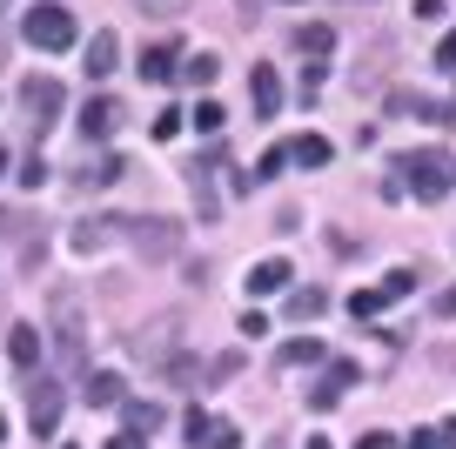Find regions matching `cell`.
Listing matches in <instances>:
<instances>
[{"instance_id": "83f0119b", "label": "cell", "mask_w": 456, "mask_h": 449, "mask_svg": "<svg viewBox=\"0 0 456 449\" xmlns=\"http://www.w3.org/2000/svg\"><path fill=\"white\" fill-rule=\"evenodd\" d=\"M282 168H289V148H269V155L256 161V182H275V175H282Z\"/></svg>"}, {"instance_id": "f546056e", "label": "cell", "mask_w": 456, "mask_h": 449, "mask_svg": "<svg viewBox=\"0 0 456 449\" xmlns=\"http://www.w3.org/2000/svg\"><path fill=\"white\" fill-rule=\"evenodd\" d=\"M41 182H47V161L28 155V161H20V188H41Z\"/></svg>"}, {"instance_id": "9c48e42d", "label": "cell", "mask_w": 456, "mask_h": 449, "mask_svg": "<svg viewBox=\"0 0 456 449\" xmlns=\"http://www.w3.org/2000/svg\"><path fill=\"white\" fill-rule=\"evenodd\" d=\"M114 127H121V101H114V94H94V101L81 108V135H87V141H108Z\"/></svg>"}, {"instance_id": "4fadbf2b", "label": "cell", "mask_w": 456, "mask_h": 449, "mask_svg": "<svg viewBox=\"0 0 456 449\" xmlns=\"http://www.w3.org/2000/svg\"><path fill=\"white\" fill-rule=\"evenodd\" d=\"M81 396H87V409L128 403V389H121V376H114V369H101V376H81Z\"/></svg>"}, {"instance_id": "7402d4cb", "label": "cell", "mask_w": 456, "mask_h": 449, "mask_svg": "<svg viewBox=\"0 0 456 449\" xmlns=\"http://www.w3.org/2000/svg\"><path fill=\"white\" fill-rule=\"evenodd\" d=\"M121 416H128V436H155L161 429V403H121Z\"/></svg>"}, {"instance_id": "5b68a950", "label": "cell", "mask_w": 456, "mask_h": 449, "mask_svg": "<svg viewBox=\"0 0 456 449\" xmlns=\"http://www.w3.org/2000/svg\"><path fill=\"white\" fill-rule=\"evenodd\" d=\"M61 403H68V396H61V382L47 376H34V389H28V422H34V436H54L61 429Z\"/></svg>"}, {"instance_id": "9a60e30c", "label": "cell", "mask_w": 456, "mask_h": 449, "mask_svg": "<svg viewBox=\"0 0 456 449\" xmlns=\"http://www.w3.org/2000/svg\"><path fill=\"white\" fill-rule=\"evenodd\" d=\"M121 168H128V161L114 155V148H101V155L87 161V168L74 175V182H81V188H114V182H121Z\"/></svg>"}, {"instance_id": "277c9868", "label": "cell", "mask_w": 456, "mask_h": 449, "mask_svg": "<svg viewBox=\"0 0 456 449\" xmlns=\"http://www.w3.org/2000/svg\"><path fill=\"white\" fill-rule=\"evenodd\" d=\"M128 241L142 262H168L175 249H182V222H161V215H148V222H128Z\"/></svg>"}, {"instance_id": "d6a6232c", "label": "cell", "mask_w": 456, "mask_h": 449, "mask_svg": "<svg viewBox=\"0 0 456 449\" xmlns=\"http://www.w3.org/2000/svg\"><path fill=\"white\" fill-rule=\"evenodd\" d=\"M235 329H242V336H269V315H262V309H248V315H242Z\"/></svg>"}, {"instance_id": "4dcf8cb0", "label": "cell", "mask_w": 456, "mask_h": 449, "mask_svg": "<svg viewBox=\"0 0 456 449\" xmlns=\"http://www.w3.org/2000/svg\"><path fill=\"white\" fill-rule=\"evenodd\" d=\"M148 135H155V141H175V135H182V114H155V127H148Z\"/></svg>"}, {"instance_id": "60d3db41", "label": "cell", "mask_w": 456, "mask_h": 449, "mask_svg": "<svg viewBox=\"0 0 456 449\" xmlns=\"http://www.w3.org/2000/svg\"><path fill=\"white\" fill-rule=\"evenodd\" d=\"M0 175H7V148H0Z\"/></svg>"}, {"instance_id": "1f68e13d", "label": "cell", "mask_w": 456, "mask_h": 449, "mask_svg": "<svg viewBox=\"0 0 456 449\" xmlns=\"http://www.w3.org/2000/svg\"><path fill=\"white\" fill-rule=\"evenodd\" d=\"M436 68H443V74H456V28L443 34V47H436Z\"/></svg>"}, {"instance_id": "8fae6325", "label": "cell", "mask_w": 456, "mask_h": 449, "mask_svg": "<svg viewBox=\"0 0 456 449\" xmlns=\"http://www.w3.org/2000/svg\"><path fill=\"white\" fill-rule=\"evenodd\" d=\"M248 108H256V121H275V108H282V81H275V68L248 74Z\"/></svg>"}, {"instance_id": "e575fe53", "label": "cell", "mask_w": 456, "mask_h": 449, "mask_svg": "<svg viewBox=\"0 0 456 449\" xmlns=\"http://www.w3.org/2000/svg\"><path fill=\"white\" fill-rule=\"evenodd\" d=\"M396 449H436V429H416L410 443H396Z\"/></svg>"}, {"instance_id": "6da1fadb", "label": "cell", "mask_w": 456, "mask_h": 449, "mask_svg": "<svg viewBox=\"0 0 456 449\" xmlns=\"http://www.w3.org/2000/svg\"><path fill=\"white\" fill-rule=\"evenodd\" d=\"M423 195V201H443L456 188V155L450 148H423V155H403L396 175H389V195Z\"/></svg>"}, {"instance_id": "f35d334b", "label": "cell", "mask_w": 456, "mask_h": 449, "mask_svg": "<svg viewBox=\"0 0 456 449\" xmlns=\"http://www.w3.org/2000/svg\"><path fill=\"white\" fill-rule=\"evenodd\" d=\"M436 449H456V422H443V429H436Z\"/></svg>"}, {"instance_id": "603a6c76", "label": "cell", "mask_w": 456, "mask_h": 449, "mask_svg": "<svg viewBox=\"0 0 456 449\" xmlns=\"http://www.w3.org/2000/svg\"><path fill=\"white\" fill-rule=\"evenodd\" d=\"M215 74H222V61H215V54H188V61H182V74H175V81H188V87H208Z\"/></svg>"}, {"instance_id": "836d02e7", "label": "cell", "mask_w": 456, "mask_h": 449, "mask_svg": "<svg viewBox=\"0 0 456 449\" xmlns=\"http://www.w3.org/2000/svg\"><path fill=\"white\" fill-rule=\"evenodd\" d=\"M356 449H396V436H389V429H370V436H356Z\"/></svg>"}, {"instance_id": "b9f144b4", "label": "cell", "mask_w": 456, "mask_h": 449, "mask_svg": "<svg viewBox=\"0 0 456 449\" xmlns=\"http://www.w3.org/2000/svg\"><path fill=\"white\" fill-rule=\"evenodd\" d=\"M0 436H7V416H0Z\"/></svg>"}, {"instance_id": "8d00e7d4", "label": "cell", "mask_w": 456, "mask_h": 449, "mask_svg": "<svg viewBox=\"0 0 456 449\" xmlns=\"http://www.w3.org/2000/svg\"><path fill=\"white\" fill-rule=\"evenodd\" d=\"M436 315H443V322L456 315V289H443V295H436Z\"/></svg>"}, {"instance_id": "2e32d148", "label": "cell", "mask_w": 456, "mask_h": 449, "mask_svg": "<svg viewBox=\"0 0 456 449\" xmlns=\"http://www.w3.org/2000/svg\"><path fill=\"white\" fill-rule=\"evenodd\" d=\"M289 275H296V268H289L282 255H269V262L248 268V295H275V289H289Z\"/></svg>"}, {"instance_id": "f1b7e54d", "label": "cell", "mask_w": 456, "mask_h": 449, "mask_svg": "<svg viewBox=\"0 0 456 449\" xmlns=\"http://www.w3.org/2000/svg\"><path fill=\"white\" fill-rule=\"evenodd\" d=\"M142 14H155V20H175V14H188V0H134Z\"/></svg>"}, {"instance_id": "ab89813d", "label": "cell", "mask_w": 456, "mask_h": 449, "mask_svg": "<svg viewBox=\"0 0 456 449\" xmlns=\"http://www.w3.org/2000/svg\"><path fill=\"white\" fill-rule=\"evenodd\" d=\"M302 449H329V443H322V436H309V443H302Z\"/></svg>"}, {"instance_id": "7a4b0ae2", "label": "cell", "mask_w": 456, "mask_h": 449, "mask_svg": "<svg viewBox=\"0 0 456 449\" xmlns=\"http://www.w3.org/2000/svg\"><path fill=\"white\" fill-rule=\"evenodd\" d=\"M61 101H68V94H61V81H54V74H28V81H20V114H28L34 141H41L47 127L61 121Z\"/></svg>"}, {"instance_id": "5bb4252c", "label": "cell", "mask_w": 456, "mask_h": 449, "mask_svg": "<svg viewBox=\"0 0 456 449\" xmlns=\"http://www.w3.org/2000/svg\"><path fill=\"white\" fill-rule=\"evenodd\" d=\"M114 61H121V41H114V28H94V41H87V61H81V68L101 81V74H114Z\"/></svg>"}, {"instance_id": "52a82bcc", "label": "cell", "mask_w": 456, "mask_h": 449, "mask_svg": "<svg viewBox=\"0 0 456 449\" xmlns=\"http://www.w3.org/2000/svg\"><path fill=\"white\" fill-rule=\"evenodd\" d=\"M356 376H362V369L349 363V355H336V363L322 369V382H315V389H309V409H315V416H322V409H336V403H342V389H349V382H356Z\"/></svg>"}, {"instance_id": "4316f807", "label": "cell", "mask_w": 456, "mask_h": 449, "mask_svg": "<svg viewBox=\"0 0 456 449\" xmlns=\"http://www.w3.org/2000/svg\"><path fill=\"white\" fill-rule=\"evenodd\" d=\"M208 449H242V429H235V422H222V416H215V429H208Z\"/></svg>"}, {"instance_id": "30bf717a", "label": "cell", "mask_w": 456, "mask_h": 449, "mask_svg": "<svg viewBox=\"0 0 456 449\" xmlns=\"http://www.w3.org/2000/svg\"><path fill=\"white\" fill-rule=\"evenodd\" d=\"M134 68H142V81H175V74H182V47L175 41H161V47H142V61H134Z\"/></svg>"}, {"instance_id": "3957f363", "label": "cell", "mask_w": 456, "mask_h": 449, "mask_svg": "<svg viewBox=\"0 0 456 449\" xmlns=\"http://www.w3.org/2000/svg\"><path fill=\"white\" fill-rule=\"evenodd\" d=\"M20 34H28L41 54H61V47H74V14H68V7H47V0H41V7H28Z\"/></svg>"}, {"instance_id": "74e56055", "label": "cell", "mask_w": 456, "mask_h": 449, "mask_svg": "<svg viewBox=\"0 0 456 449\" xmlns=\"http://www.w3.org/2000/svg\"><path fill=\"white\" fill-rule=\"evenodd\" d=\"M108 449H148V436H108Z\"/></svg>"}, {"instance_id": "d4e9b609", "label": "cell", "mask_w": 456, "mask_h": 449, "mask_svg": "<svg viewBox=\"0 0 456 449\" xmlns=\"http://www.w3.org/2000/svg\"><path fill=\"white\" fill-rule=\"evenodd\" d=\"M188 121H195L201 135H215V127L228 121V108H222V101H201V108H188Z\"/></svg>"}, {"instance_id": "ac0fdd59", "label": "cell", "mask_w": 456, "mask_h": 449, "mask_svg": "<svg viewBox=\"0 0 456 449\" xmlns=\"http://www.w3.org/2000/svg\"><path fill=\"white\" fill-rule=\"evenodd\" d=\"M322 309H329V289H315V282L309 289H289V322H315Z\"/></svg>"}, {"instance_id": "7c38bea8", "label": "cell", "mask_w": 456, "mask_h": 449, "mask_svg": "<svg viewBox=\"0 0 456 449\" xmlns=\"http://www.w3.org/2000/svg\"><path fill=\"white\" fill-rule=\"evenodd\" d=\"M215 168H222V155H201L195 168H188V188H195V208H201V222H215Z\"/></svg>"}, {"instance_id": "7bdbcfd3", "label": "cell", "mask_w": 456, "mask_h": 449, "mask_svg": "<svg viewBox=\"0 0 456 449\" xmlns=\"http://www.w3.org/2000/svg\"><path fill=\"white\" fill-rule=\"evenodd\" d=\"M68 449H74V443H68Z\"/></svg>"}, {"instance_id": "44dd1931", "label": "cell", "mask_w": 456, "mask_h": 449, "mask_svg": "<svg viewBox=\"0 0 456 449\" xmlns=\"http://www.w3.org/2000/svg\"><path fill=\"white\" fill-rule=\"evenodd\" d=\"M7 355H14L20 369H34V363H41V329H28V322H20L14 336H7Z\"/></svg>"}, {"instance_id": "484cf974", "label": "cell", "mask_w": 456, "mask_h": 449, "mask_svg": "<svg viewBox=\"0 0 456 449\" xmlns=\"http://www.w3.org/2000/svg\"><path fill=\"white\" fill-rule=\"evenodd\" d=\"M182 429H188V443H195V449H208V429H215V416H201V409H188V422H182Z\"/></svg>"}, {"instance_id": "d590c367", "label": "cell", "mask_w": 456, "mask_h": 449, "mask_svg": "<svg viewBox=\"0 0 456 449\" xmlns=\"http://www.w3.org/2000/svg\"><path fill=\"white\" fill-rule=\"evenodd\" d=\"M416 20H443V0H416Z\"/></svg>"}, {"instance_id": "8992f818", "label": "cell", "mask_w": 456, "mask_h": 449, "mask_svg": "<svg viewBox=\"0 0 456 449\" xmlns=\"http://www.w3.org/2000/svg\"><path fill=\"white\" fill-rule=\"evenodd\" d=\"M81 302L74 295H54V349H61V363L68 369H81Z\"/></svg>"}, {"instance_id": "d6986e66", "label": "cell", "mask_w": 456, "mask_h": 449, "mask_svg": "<svg viewBox=\"0 0 456 449\" xmlns=\"http://www.w3.org/2000/svg\"><path fill=\"white\" fill-rule=\"evenodd\" d=\"M114 222H121V215H94V222H81V228H74V249H81V255L108 249V241H114Z\"/></svg>"}, {"instance_id": "ffe728a7", "label": "cell", "mask_w": 456, "mask_h": 449, "mask_svg": "<svg viewBox=\"0 0 456 449\" xmlns=\"http://www.w3.org/2000/svg\"><path fill=\"white\" fill-rule=\"evenodd\" d=\"M329 155H336V148H329L322 135H296L289 141V161H302V168H329Z\"/></svg>"}, {"instance_id": "cb8c5ba5", "label": "cell", "mask_w": 456, "mask_h": 449, "mask_svg": "<svg viewBox=\"0 0 456 449\" xmlns=\"http://www.w3.org/2000/svg\"><path fill=\"white\" fill-rule=\"evenodd\" d=\"M282 363H289V369H302V363H322V342H315V336H296V342L282 349Z\"/></svg>"}, {"instance_id": "ba28073f", "label": "cell", "mask_w": 456, "mask_h": 449, "mask_svg": "<svg viewBox=\"0 0 456 449\" xmlns=\"http://www.w3.org/2000/svg\"><path fill=\"white\" fill-rule=\"evenodd\" d=\"M175 342H182V315H155V322L134 336V355H148V363H168Z\"/></svg>"}, {"instance_id": "e0dca14e", "label": "cell", "mask_w": 456, "mask_h": 449, "mask_svg": "<svg viewBox=\"0 0 456 449\" xmlns=\"http://www.w3.org/2000/svg\"><path fill=\"white\" fill-rule=\"evenodd\" d=\"M296 47L309 54V68H322V54L336 47V28H329V20H309V28H296Z\"/></svg>"}]
</instances>
